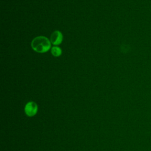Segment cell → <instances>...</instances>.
Here are the masks:
<instances>
[{
	"mask_svg": "<svg viewBox=\"0 0 151 151\" xmlns=\"http://www.w3.org/2000/svg\"><path fill=\"white\" fill-rule=\"evenodd\" d=\"M38 110V106L35 102L31 101L28 103L25 107V113L28 116H34Z\"/></svg>",
	"mask_w": 151,
	"mask_h": 151,
	"instance_id": "3957f363",
	"label": "cell"
},
{
	"mask_svg": "<svg viewBox=\"0 0 151 151\" xmlns=\"http://www.w3.org/2000/svg\"><path fill=\"white\" fill-rule=\"evenodd\" d=\"M51 51L52 55L55 57H59L61 55V53H62L61 49L57 46L52 47L51 49Z\"/></svg>",
	"mask_w": 151,
	"mask_h": 151,
	"instance_id": "277c9868",
	"label": "cell"
},
{
	"mask_svg": "<svg viewBox=\"0 0 151 151\" xmlns=\"http://www.w3.org/2000/svg\"><path fill=\"white\" fill-rule=\"evenodd\" d=\"M63 34L58 30L54 31L50 37V41L55 46L60 44L63 41Z\"/></svg>",
	"mask_w": 151,
	"mask_h": 151,
	"instance_id": "7a4b0ae2",
	"label": "cell"
},
{
	"mask_svg": "<svg viewBox=\"0 0 151 151\" xmlns=\"http://www.w3.org/2000/svg\"><path fill=\"white\" fill-rule=\"evenodd\" d=\"M51 41L44 36H38L34 38L31 42V47L35 51L44 53L51 48Z\"/></svg>",
	"mask_w": 151,
	"mask_h": 151,
	"instance_id": "6da1fadb",
	"label": "cell"
}]
</instances>
